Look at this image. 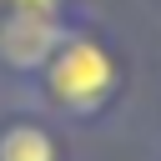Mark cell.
Here are the masks:
<instances>
[{
    "label": "cell",
    "mask_w": 161,
    "mask_h": 161,
    "mask_svg": "<svg viewBox=\"0 0 161 161\" xmlns=\"http://www.w3.org/2000/svg\"><path fill=\"white\" fill-rule=\"evenodd\" d=\"M60 45L65 30L55 10H10L0 20V60L10 70H40Z\"/></svg>",
    "instance_id": "2"
},
{
    "label": "cell",
    "mask_w": 161,
    "mask_h": 161,
    "mask_svg": "<svg viewBox=\"0 0 161 161\" xmlns=\"http://www.w3.org/2000/svg\"><path fill=\"white\" fill-rule=\"evenodd\" d=\"M10 10H55V0H5Z\"/></svg>",
    "instance_id": "4"
},
{
    "label": "cell",
    "mask_w": 161,
    "mask_h": 161,
    "mask_svg": "<svg viewBox=\"0 0 161 161\" xmlns=\"http://www.w3.org/2000/svg\"><path fill=\"white\" fill-rule=\"evenodd\" d=\"M45 91L70 116L101 111L111 101V91H116V60H111V50L96 45V40H65L45 60Z\"/></svg>",
    "instance_id": "1"
},
{
    "label": "cell",
    "mask_w": 161,
    "mask_h": 161,
    "mask_svg": "<svg viewBox=\"0 0 161 161\" xmlns=\"http://www.w3.org/2000/svg\"><path fill=\"white\" fill-rule=\"evenodd\" d=\"M0 161H55V141L40 126H10L0 136Z\"/></svg>",
    "instance_id": "3"
}]
</instances>
